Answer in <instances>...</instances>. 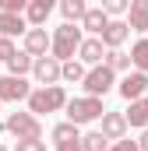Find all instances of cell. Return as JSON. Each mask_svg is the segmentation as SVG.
Instances as JSON below:
<instances>
[{
    "label": "cell",
    "mask_w": 148,
    "mask_h": 151,
    "mask_svg": "<svg viewBox=\"0 0 148 151\" xmlns=\"http://www.w3.org/2000/svg\"><path fill=\"white\" fill-rule=\"evenodd\" d=\"M28 113L32 116H42V113H57V109H64L67 106V91L60 88V84H42L36 91H28Z\"/></svg>",
    "instance_id": "obj_1"
},
{
    "label": "cell",
    "mask_w": 148,
    "mask_h": 151,
    "mask_svg": "<svg viewBox=\"0 0 148 151\" xmlns=\"http://www.w3.org/2000/svg\"><path fill=\"white\" fill-rule=\"evenodd\" d=\"M78 46H81V28H74V21H64L53 39H49V49H53V56L64 63V60H71L74 53H78Z\"/></svg>",
    "instance_id": "obj_2"
},
{
    "label": "cell",
    "mask_w": 148,
    "mask_h": 151,
    "mask_svg": "<svg viewBox=\"0 0 148 151\" xmlns=\"http://www.w3.org/2000/svg\"><path fill=\"white\" fill-rule=\"evenodd\" d=\"M102 113H106V109H102V99H95V95H85V99H71V102H67V119L78 123V127L99 119Z\"/></svg>",
    "instance_id": "obj_3"
},
{
    "label": "cell",
    "mask_w": 148,
    "mask_h": 151,
    "mask_svg": "<svg viewBox=\"0 0 148 151\" xmlns=\"http://www.w3.org/2000/svg\"><path fill=\"white\" fill-rule=\"evenodd\" d=\"M4 130H7L11 137H18V141H25V137H42V123H39V116H32V113H11L4 119Z\"/></svg>",
    "instance_id": "obj_4"
},
{
    "label": "cell",
    "mask_w": 148,
    "mask_h": 151,
    "mask_svg": "<svg viewBox=\"0 0 148 151\" xmlns=\"http://www.w3.org/2000/svg\"><path fill=\"white\" fill-rule=\"evenodd\" d=\"M81 84H85V91H88V95L102 99V95H106V91L113 88V70L106 67V63H95L92 70H85V77H81Z\"/></svg>",
    "instance_id": "obj_5"
},
{
    "label": "cell",
    "mask_w": 148,
    "mask_h": 151,
    "mask_svg": "<svg viewBox=\"0 0 148 151\" xmlns=\"http://www.w3.org/2000/svg\"><path fill=\"white\" fill-rule=\"evenodd\" d=\"M32 91V84L18 74H4L0 77V102H25Z\"/></svg>",
    "instance_id": "obj_6"
},
{
    "label": "cell",
    "mask_w": 148,
    "mask_h": 151,
    "mask_svg": "<svg viewBox=\"0 0 148 151\" xmlns=\"http://www.w3.org/2000/svg\"><path fill=\"white\" fill-rule=\"evenodd\" d=\"M32 74L39 84H57L60 81V60L57 56H36L32 60Z\"/></svg>",
    "instance_id": "obj_7"
},
{
    "label": "cell",
    "mask_w": 148,
    "mask_h": 151,
    "mask_svg": "<svg viewBox=\"0 0 148 151\" xmlns=\"http://www.w3.org/2000/svg\"><path fill=\"white\" fill-rule=\"evenodd\" d=\"M127 35H131V25H127V21H106V28L99 32L102 46H110V49H120Z\"/></svg>",
    "instance_id": "obj_8"
},
{
    "label": "cell",
    "mask_w": 148,
    "mask_h": 151,
    "mask_svg": "<svg viewBox=\"0 0 148 151\" xmlns=\"http://www.w3.org/2000/svg\"><path fill=\"white\" fill-rule=\"evenodd\" d=\"M145 88H148V74L145 70H134V74H127L123 81H120V95H123L127 102H131V99H141Z\"/></svg>",
    "instance_id": "obj_9"
},
{
    "label": "cell",
    "mask_w": 148,
    "mask_h": 151,
    "mask_svg": "<svg viewBox=\"0 0 148 151\" xmlns=\"http://www.w3.org/2000/svg\"><path fill=\"white\" fill-rule=\"evenodd\" d=\"M46 49H49V35H46V28L32 25V28L25 32V53H28V56H46Z\"/></svg>",
    "instance_id": "obj_10"
},
{
    "label": "cell",
    "mask_w": 148,
    "mask_h": 151,
    "mask_svg": "<svg viewBox=\"0 0 148 151\" xmlns=\"http://www.w3.org/2000/svg\"><path fill=\"white\" fill-rule=\"evenodd\" d=\"M106 141H120L123 134H127V119L123 113H102V130H99Z\"/></svg>",
    "instance_id": "obj_11"
},
{
    "label": "cell",
    "mask_w": 148,
    "mask_h": 151,
    "mask_svg": "<svg viewBox=\"0 0 148 151\" xmlns=\"http://www.w3.org/2000/svg\"><path fill=\"white\" fill-rule=\"evenodd\" d=\"M53 7H57V0H28V4H25L28 25H46V18L53 14Z\"/></svg>",
    "instance_id": "obj_12"
},
{
    "label": "cell",
    "mask_w": 148,
    "mask_h": 151,
    "mask_svg": "<svg viewBox=\"0 0 148 151\" xmlns=\"http://www.w3.org/2000/svg\"><path fill=\"white\" fill-rule=\"evenodd\" d=\"M127 11H131V32H148V0H131L127 4Z\"/></svg>",
    "instance_id": "obj_13"
},
{
    "label": "cell",
    "mask_w": 148,
    "mask_h": 151,
    "mask_svg": "<svg viewBox=\"0 0 148 151\" xmlns=\"http://www.w3.org/2000/svg\"><path fill=\"white\" fill-rule=\"evenodd\" d=\"M78 56H81L85 63H92V67H95V63H102V56H106V53H102V39H99V35H95V39H81Z\"/></svg>",
    "instance_id": "obj_14"
},
{
    "label": "cell",
    "mask_w": 148,
    "mask_h": 151,
    "mask_svg": "<svg viewBox=\"0 0 148 151\" xmlns=\"http://www.w3.org/2000/svg\"><path fill=\"white\" fill-rule=\"evenodd\" d=\"M21 32H28L25 18H21V14H7V11H0V35L14 39V35H21Z\"/></svg>",
    "instance_id": "obj_15"
},
{
    "label": "cell",
    "mask_w": 148,
    "mask_h": 151,
    "mask_svg": "<svg viewBox=\"0 0 148 151\" xmlns=\"http://www.w3.org/2000/svg\"><path fill=\"white\" fill-rule=\"evenodd\" d=\"M127 127H148V99H131V109L123 113Z\"/></svg>",
    "instance_id": "obj_16"
},
{
    "label": "cell",
    "mask_w": 148,
    "mask_h": 151,
    "mask_svg": "<svg viewBox=\"0 0 148 151\" xmlns=\"http://www.w3.org/2000/svg\"><path fill=\"white\" fill-rule=\"evenodd\" d=\"M106 21H110V14H106L102 7H88V11L81 14V25H85V28H88L92 35H99V32L106 28Z\"/></svg>",
    "instance_id": "obj_17"
},
{
    "label": "cell",
    "mask_w": 148,
    "mask_h": 151,
    "mask_svg": "<svg viewBox=\"0 0 148 151\" xmlns=\"http://www.w3.org/2000/svg\"><path fill=\"white\" fill-rule=\"evenodd\" d=\"M32 60H36V56H28V53H18V49H14V56H7L4 63H7V74L25 77L28 70H32Z\"/></svg>",
    "instance_id": "obj_18"
},
{
    "label": "cell",
    "mask_w": 148,
    "mask_h": 151,
    "mask_svg": "<svg viewBox=\"0 0 148 151\" xmlns=\"http://www.w3.org/2000/svg\"><path fill=\"white\" fill-rule=\"evenodd\" d=\"M57 7H60V14H64L67 21H81V14L88 11V7H85V0H60Z\"/></svg>",
    "instance_id": "obj_19"
},
{
    "label": "cell",
    "mask_w": 148,
    "mask_h": 151,
    "mask_svg": "<svg viewBox=\"0 0 148 151\" xmlns=\"http://www.w3.org/2000/svg\"><path fill=\"white\" fill-rule=\"evenodd\" d=\"M131 63H134L138 70L148 74V39H138V42H134V49H131Z\"/></svg>",
    "instance_id": "obj_20"
},
{
    "label": "cell",
    "mask_w": 148,
    "mask_h": 151,
    "mask_svg": "<svg viewBox=\"0 0 148 151\" xmlns=\"http://www.w3.org/2000/svg\"><path fill=\"white\" fill-rule=\"evenodd\" d=\"M60 77H64V81H71V84H78V81L85 77V67L71 56V60H64V63H60Z\"/></svg>",
    "instance_id": "obj_21"
},
{
    "label": "cell",
    "mask_w": 148,
    "mask_h": 151,
    "mask_svg": "<svg viewBox=\"0 0 148 151\" xmlns=\"http://www.w3.org/2000/svg\"><path fill=\"white\" fill-rule=\"evenodd\" d=\"M102 63H106L113 74H116V70H127V67H131V56H127V53H120V49H110Z\"/></svg>",
    "instance_id": "obj_22"
},
{
    "label": "cell",
    "mask_w": 148,
    "mask_h": 151,
    "mask_svg": "<svg viewBox=\"0 0 148 151\" xmlns=\"http://www.w3.org/2000/svg\"><path fill=\"white\" fill-rule=\"evenodd\" d=\"M106 148H110V141H106V137H102L99 130H95V134H85V137H81V151H106Z\"/></svg>",
    "instance_id": "obj_23"
},
{
    "label": "cell",
    "mask_w": 148,
    "mask_h": 151,
    "mask_svg": "<svg viewBox=\"0 0 148 151\" xmlns=\"http://www.w3.org/2000/svg\"><path fill=\"white\" fill-rule=\"evenodd\" d=\"M71 137H81V134H78V123L67 119V123H57V127H53V141H71Z\"/></svg>",
    "instance_id": "obj_24"
},
{
    "label": "cell",
    "mask_w": 148,
    "mask_h": 151,
    "mask_svg": "<svg viewBox=\"0 0 148 151\" xmlns=\"http://www.w3.org/2000/svg\"><path fill=\"white\" fill-rule=\"evenodd\" d=\"M14 151H46V141L42 137H25V141H18Z\"/></svg>",
    "instance_id": "obj_25"
},
{
    "label": "cell",
    "mask_w": 148,
    "mask_h": 151,
    "mask_svg": "<svg viewBox=\"0 0 148 151\" xmlns=\"http://www.w3.org/2000/svg\"><path fill=\"white\" fill-rule=\"evenodd\" d=\"M127 4H131V0H102V11H106V14H123Z\"/></svg>",
    "instance_id": "obj_26"
},
{
    "label": "cell",
    "mask_w": 148,
    "mask_h": 151,
    "mask_svg": "<svg viewBox=\"0 0 148 151\" xmlns=\"http://www.w3.org/2000/svg\"><path fill=\"white\" fill-rule=\"evenodd\" d=\"M25 4H28V0H0V11H7V14H21Z\"/></svg>",
    "instance_id": "obj_27"
},
{
    "label": "cell",
    "mask_w": 148,
    "mask_h": 151,
    "mask_svg": "<svg viewBox=\"0 0 148 151\" xmlns=\"http://www.w3.org/2000/svg\"><path fill=\"white\" fill-rule=\"evenodd\" d=\"M53 148H57V151H81V137H71V141H57Z\"/></svg>",
    "instance_id": "obj_28"
},
{
    "label": "cell",
    "mask_w": 148,
    "mask_h": 151,
    "mask_svg": "<svg viewBox=\"0 0 148 151\" xmlns=\"http://www.w3.org/2000/svg\"><path fill=\"white\" fill-rule=\"evenodd\" d=\"M7 56H14V42L7 35H0V60H7Z\"/></svg>",
    "instance_id": "obj_29"
},
{
    "label": "cell",
    "mask_w": 148,
    "mask_h": 151,
    "mask_svg": "<svg viewBox=\"0 0 148 151\" xmlns=\"http://www.w3.org/2000/svg\"><path fill=\"white\" fill-rule=\"evenodd\" d=\"M106 151H138V141H123V137H120V141H116L113 148H106Z\"/></svg>",
    "instance_id": "obj_30"
},
{
    "label": "cell",
    "mask_w": 148,
    "mask_h": 151,
    "mask_svg": "<svg viewBox=\"0 0 148 151\" xmlns=\"http://www.w3.org/2000/svg\"><path fill=\"white\" fill-rule=\"evenodd\" d=\"M138 151H148V130L141 134V141H138Z\"/></svg>",
    "instance_id": "obj_31"
},
{
    "label": "cell",
    "mask_w": 148,
    "mask_h": 151,
    "mask_svg": "<svg viewBox=\"0 0 148 151\" xmlns=\"http://www.w3.org/2000/svg\"><path fill=\"white\" fill-rule=\"evenodd\" d=\"M0 151H7V148H4V144H0Z\"/></svg>",
    "instance_id": "obj_32"
}]
</instances>
